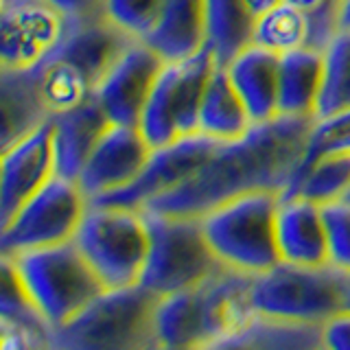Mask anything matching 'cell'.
I'll return each mask as SVG.
<instances>
[{
	"label": "cell",
	"mask_w": 350,
	"mask_h": 350,
	"mask_svg": "<svg viewBox=\"0 0 350 350\" xmlns=\"http://www.w3.org/2000/svg\"><path fill=\"white\" fill-rule=\"evenodd\" d=\"M339 29L350 31V0H344V5H342V16H339Z\"/></svg>",
	"instance_id": "8d00e7d4"
},
{
	"label": "cell",
	"mask_w": 350,
	"mask_h": 350,
	"mask_svg": "<svg viewBox=\"0 0 350 350\" xmlns=\"http://www.w3.org/2000/svg\"><path fill=\"white\" fill-rule=\"evenodd\" d=\"M72 20L51 0L0 3V66L36 70L57 51Z\"/></svg>",
	"instance_id": "8fae6325"
},
{
	"label": "cell",
	"mask_w": 350,
	"mask_h": 350,
	"mask_svg": "<svg viewBox=\"0 0 350 350\" xmlns=\"http://www.w3.org/2000/svg\"><path fill=\"white\" fill-rule=\"evenodd\" d=\"M280 260L295 265H326L328 237L322 206L304 197H280L276 215Z\"/></svg>",
	"instance_id": "ac0fdd59"
},
{
	"label": "cell",
	"mask_w": 350,
	"mask_h": 350,
	"mask_svg": "<svg viewBox=\"0 0 350 350\" xmlns=\"http://www.w3.org/2000/svg\"><path fill=\"white\" fill-rule=\"evenodd\" d=\"M324 85V51L298 49L280 55L278 112L315 118Z\"/></svg>",
	"instance_id": "7402d4cb"
},
{
	"label": "cell",
	"mask_w": 350,
	"mask_h": 350,
	"mask_svg": "<svg viewBox=\"0 0 350 350\" xmlns=\"http://www.w3.org/2000/svg\"><path fill=\"white\" fill-rule=\"evenodd\" d=\"M348 271L326 265H295L280 260L254 278V306L262 315L324 324L344 311Z\"/></svg>",
	"instance_id": "ba28073f"
},
{
	"label": "cell",
	"mask_w": 350,
	"mask_h": 350,
	"mask_svg": "<svg viewBox=\"0 0 350 350\" xmlns=\"http://www.w3.org/2000/svg\"><path fill=\"white\" fill-rule=\"evenodd\" d=\"M70 20H85L105 14V0H51Z\"/></svg>",
	"instance_id": "e575fe53"
},
{
	"label": "cell",
	"mask_w": 350,
	"mask_h": 350,
	"mask_svg": "<svg viewBox=\"0 0 350 350\" xmlns=\"http://www.w3.org/2000/svg\"><path fill=\"white\" fill-rule=\"evenodd\" d=\"M278 193L260 191L237 197L200 217L215 256L224 265L254 276L278 265Z\"/></svg>",
	"instance_id": "5b68a950"
},
{
	"label": "cell",
	"mask_w": 350,
	"mask_h": 350,
	"mask_svg": "<svg viewBox=\"0 0 350 350\" xmlns=\"http://www.w3.org/2000/svg\"><path fill=\"white\" fill-rule=\"evenodd\" d=\"M164 64L167 62L145 42H134L109 68L94 96L101 101L112 123L140 125L142 112Z\"/></svg>",
	"instance_id": "5bb4252c"
},
{
	"label": "cell",
	"mask_w": 350,
	"mask_h": 350,
	"mask_svg": "<svg viewBox=\"0 0 350 350\" xmlns=\"http://www.w3.org/2000/svg\"><path fill=\"white\" fill-rule=\"evenodd\" d=\"M149 228V254L140 284L160 298L200 287L224 265L215 256L200 217L142 211Z\"/></svg>",
	"instance_id": "8992f818"
},
{
	"label": "cell",
	"mask_w": 350,
	"mask_h": 350,
	"mask_svg": "<svg viewBox=\"0 0 350 350\" xmlns=\"http://www.w3.org/2000/svg\"><path fill=\"white\" fill-rule=\"evenodd\" d=\"M331 156H350V107L313 118L309 136H306L304 158L293 180L309 167H313L315 162Z\"/></svg>",
	"instance_id": "f546056e"
},
{
	"label": "cell",
	"mask_w": 350,
	"mask_h": 350,
	"mask_svg": "<svg viewBox=\"0 0 350 350\" xmlns=\"http://www.w3.org/2000/svg\"><path fill=\"white\" fill-rule=\"evenodd\" d=\"M153 147L138 125H112L92 151L77 184L88 200L125 189L147 164Z\"/></svg>",
	"instance_id": "9a60e30c"
},
{
	"label": "cell",
	"mask_w": 350,
	"mask_h": 350,
	"mask_svg": "<svg viewBox=\"0 0 350 350\" xmlns=\"http://www.w3.org/2000/svg\"><path fill=\"white\" fill-rule=\"evenodd\" d=\"M7 256L14 258L31 302L46 320L51 331H57L75 320L105 291L103 282L98 280L75 241Z\"/></svg>",
	"instance_id": "277c9868"
},
{
	"label": "cell",
	"mask_w": 350,
	"mask_h": 350,
	"mask_svg": "<svg viewBox=\"0 0 350 350\" xmlns=\"http://www.w3.org/2000/svg\"><path fill=\"white\" fill-rule=\"evenodd\" d=\"M322 213L328 237V260L350 273V204L344 200L326 204Z\"/></svg>",
	"instance_id": "d6a6232c"
},
{
	"label": "cell",
	"mask_w": 350,
	"mask_h": 350,
	"mask_svg": "<svg viewBox=\"0 0 350 350\" xmlns=\"http://www.w3.org/2000/svg\"><path fill=\"white\" fill-rule=\"evenodd\" d=\"M134 42L138 40L116 27L105 14L72 20L57 51L36 68L51 116L68 112L92 98L109 68Z\"/></svg>",
	"instance_id": "7a4b0ae2"
},
{
	"label": "cell",
	"mask_w": 350,
	"mask_h": 350,
	"mask_svg": "<svg viewBox=\"0 0 350 350\" xmlns=\"http://www.w3.org/2000/svg\"><path fill=\"white\" fill-rule=\"evenodd\" d=\"M295 7L309 25V42L306 49L326 51L331 40L339 33V16L344 0H282Z\"/></svg>",
	"instance_id": "1f68e13d"
},
{
	"label": "cell",
	"mask_w": 350,
	"mask_h": 350,
	"mask_svg": "<svg viewBox=\"0 0 350 350\" xmlns=\"http://www.w3.org/2000/svg\"><path fill=\"white\" fill-rule=\"evenodd\" d=\"M306 42H309V25L295 7L280 3L256 16L254 40H252L254 46L276 55H287L291 51L306 49Z\"/></svg>",
	"instance_id": "83f0119b"
},
{
	"label": "cell",
	"mask_w": 350,
	"mask_h": 350,
	"mask_svg": "<svg viewBox=\"0 0 350 350\" xmlns=\"http://www.w3.org/2000/svg\"><path fill=\"white\" fill-rule=\"evenodd\" d=\"M90 200L68 178H55L22 206L11 224L0 230V254L49 247L75 241Z\"/></svg>",
	"instance_id": "30bf717a"
},
{
	"label": "cell",
	"mask_w": 350,
	"mask_h": 350,
	"mask_svg": "<svg viewBox=\"0 0 350 350\" xmlns=\"http://www.w3.org/2000/svg\"><path fill=\"white\" fill-rule=\"evenodd\" d=\"M55 178L53 116L27 138L3 151L0 175V230L11 224L22 206Z\"/></svg>",
	"instance_id": "4fadbf2b"
},
{
	"label": "cell",
	"mask_w": 350,
	"mask_h": 350,
	"mask_svg": "<svg viewBox=\"0 0 350 350\" xmlns=\"http://www.w3.org/2000/svg\"><path fill=\"white\" fill-rule=\"evenodd\" d=\"M167 0H105V16L138 42H145L164 14Z\"/></svg>",
	"instance_id": "4dcf8cb0"
},
{
	"label": "cell",
	"mask_w": 350,
	"mask_h": 350,
	"mask_svg": "<svg viewBox=\"0 0 350 350\" xmlns=\"http://www.w3.org/2000/svg\"><path fill=\"white\" fill-rule=\"evenodd\" d=\"M55 175L68 180H79L92 151L112 127L101 101L96 96L77 105L68 112L55 114Z\"/></svg>",
	"instance_id": "e0dca14e"
},
{
	"label": "cell",
	"mask_w": 350,
	"mask_h": 350,
	"mask_svg": "<svg viewBox=\"0 0 350 350\" xmlns=\"http://www.w3.org/2000/svg\"><path fill=\"white\" fill-rule=\"evenodd\" d=\"M215 348H273V350H315L324 348L322 324L298 322L287 317L258 313L243 331L226 337Z\"/></svg>",
	"instance_id": "d4e9b609"
},
{
	"label": "cell",
	"mask_w": 350,
	"mask_h": 350,
	"mask_svg": "<svg viewBox=\"0 0 350 350\" xmlns=\"http://www.w3.org/2000/svg\"><path fill=\"white\" fill-rule=\"evenodd\" d=\"M280 3H282V0H250V5H252V11H254L256 16L265 14L267 9L276 7V5H280Z\"/></svg>",
	"instance_id": "d590c367"
},
{
	"label": "cell",
	"mask_w": 350,
	"mask_h": 350,
	"mask_svg": "<svg viewBox=\"0 0 350 350\" xmlns=\"http://www.w3.org/2000/svg\"><path fill=\"white\" fill-rule=\"evenodd\" d=\"M252 125L254 123H252L243 98L228 72V66L217 64L202 98L200 134L230 142L245 136Z\"/></svg>",
	"instance_id": "603a6c76"
},
{
	"label": "cell",
	"mask_w": 350,
	"mask_h": 350,
	"mask_svg": "<svg viewBox=\"0 0 350 350\" xmlns=\"http://www.w3.org/2000/svg\"><path fill=\"white\" fill-rule=\"evenodd\" d=\"M164 62L191 57L206 46V0H167L164 14L145 40Z\"/></svg>",
	"instance_id": "44dd1931"
},
{
	"label": "cell",
	"mask_w": 350,
	"mask_h": 350,
	"mask_svg": "<svg viewBox=\"0 0 350 350\" xmlns=\"http://www.w3.org/2000/svg\"><path fill=\"white\" fill-rule=\"evenodd\" d=\"M344 202H346V204H350V191H348V193L344 195Z\"/></svg>",
	"instance_id": "f35d334b"
},
{
	"label": "cell",
	"mask_w": 350,
	"mask_h": 350,
	"mask_svg": "<svg viewBox=\"0 0 350 350\" xmlns=\"http://www.w3.org/2000/svg\"><path fill=\"white\" fill-rule=\"evenodd\" d=\"M0 109H3L0 149L7 151L51 118L40 72L0 66Z\"/></svg>",
	"instance_id": "d6986e66"
},
{
	"label": "cell",
	"mask_w": 350,
	"mask_h": 350,
	"mask_svg": "<svg viewBox=\"0 0 350 350\" xmlns=\"http://www.w3.org/2000/svg\"><path fill=\"white\" fill-rule=\"evenodd\" d=\"M313 118L276 116L252 125L245 136L224 142L189 182L158 197L145 211L204 217L250 193H284L304 158Z\"/></svg>",
	"instance_id": "6da1fadb"
},
{
	"label": "cell",
	"mask_w": 350,
	"mask_h": 350,
	"mask_svg": "<svg viewBox=\"0 0 350 350\" xmlns=\"http://www.w3.org/2000/svg\"><path fill=\"white\" fill-rule=\"evenodd\" d=\"M75 243L105 289L140 282L149 254V228L142 211L90 202Z\"/></svg>",
	"instance_id": "52a82bcc"
},
{
	"label": "cell",
	"mask_w": 350,
	"mask_h": 350,
	"mask_svg": "<svg viewBox=\"0 0 350 350\" xmlns=\"http://www.w3.org/2000/svg\"><path fill=\"white\" fill-rule=\"evenodd\" d=\"M350 191V156H331L315 162L295 178L280 197H304L320 206L344 200Z\"/></svg>",
	"instance_id": "4316f807"
},
{
	"label": "cell",
	"mask_w": 350,
	"mask_h": 350,
	"mask_svg": "<svg viewBox=\"0 0 350 350\" xmlns=\"http://www.w3.org/2000/svg\"><path fill=\"white\" fill-rule=\"evenodd\" d=\"M256 14L250 0H206V44L219 66H228L252 46Z\"/></svg>",
	"instance_id": "cb8c5ba5"
},
{
	"label": "cell",
	"mask_w": 350,
	"mask_h": 350,
	"mask_svg": "<svg viewBox=\"0 0 350 350\" xmlns=\"http://www.w3.org/2000/svg\"><path fill=\"white\" fill-rule=\"evenodd\" d=\"M254 273L221 265L200 284L206 348H215L226 337L243 331L258 315L254 306Z\"/></svg>",
	"instance_id": "2e32d148"
},
{
	"label": "cell",
	"mask_w": 350,
	"mask_h": 350,
	"mask_svg": "<svg viewBox=\"0 0 350 350\" xmlns=\"http://www.w3.org/2000/svg\"><path fill=\"white\" fill-rule=\"evenodd\" d=\"M160 295L145 284L105 289L96 300L51 333V348L140 350L158 348L156 311Z\"/></svg>",
	"instance_id": "3957f363"
},
{
	"label": "cell",
	"mask_w": 350,
	"mask_h": 350,
	"mask_svg": "<svg viewBox=\"0 0 350 350\" xmlns=\"http://www.w3.org/2000/svg\"><path fill=\"white\" fill-rule=\"evenodd\" d=\"M215 66L208 44L191 57L162 66L138 125L153 149L200 134V107Z\"/></svg>",
	"instance_id": "9c48e42d"
},
{
	"label": "cell",
	"mask_w": 350,
	"mask_h": 350,
	"mask_svg": "<svg viewBox=\"0 0 350 350\" xmlns=\"http://www.w3.org/2000/svg\"><path fill=\"white\" fill-rule=\"evenodd\" d=\"M228 72L243 98L252 123H267L280 116V55L252 44L228 64Z\"/></svg>",
	"instance_id": "ffe728a7"
},
{
	"label": "cell",
	"mask_w": 350,
	"mask_h": 350,
	"mask_svg": "<svg viewBox=\"0 0 350 350\" xmlns=\"http://www.w3.org/2000/svg\"><path fill=\"white\" fill-rule=\"evenodd\" d=\"M346 107H350V31L339 29L324 51V85L315 118Z\"/></svg>",
	"instance_id": "f1b7e54d"
},
{
	"label": "cell",
	"mask_w": 350,
	"mask_h": 350,
	"mask_svg": "<svg viewBox=\"0 0 350 350\" xmlns=\"http://www.w3.org/2000/svg\"><path fill=\"white\" fill-rule=\"evenodd\" d=\"M324 348L350 350V311H339L322 324Z\"/></svg>",
	"instance_id": "836d02e7"
},
{
	"label": "cell",
	"mask_w": 350,
	"mask_h": 350,
	"mask_svg": "<svg viewBox=\"0 0 350 350\" xmlns=\"http://www.w3.org/2000/svg\"><path fill=\"white\" fill-rule=\"evenodd\" d=\"M158 348H206L200 287L160 298L156 311Z\"/></svg>",
	"instance_id": "484cf974"
},
{
	"label": "cell",
	"mask_w": 350,
	"mask_h": 350,
	"mask_svg": "<svg viewBox=\"0 0 350 350\" xmlns=\"http://www.w3.org/2000/svg\"><path fill=\"white\" fill-rule=\"evenodd\" d=\"M344 309L350 311V273H348V280H346V293H344Z\"/></svg>",
	"instance_id": "74e56055"
},
{
	"label": "cell",
	"mask_w": 350,
	"mask_h": 350,
	"mask_svg": "<svg viewBox=\"0 0 350 350\" xmlns=\"http://www.w3.org/2000/svg\"><path fill=\"white\" fill-rule=\"evenodd\" d=\"M224 142L217 138L193 134L169 142V145L156 147L134 182L127 184L125 189L96 197V200H92V204L145 211L158 197L175 191L184 182H189L215 156V151Z\"/></svg>",
	"instance_id": "7c38bea8"
}]
</instances>
